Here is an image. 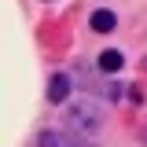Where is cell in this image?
<instances>
[{
    "label": "cell",
    "mask_w": 147,
    "mask_h": 147,
    "mask_svg": "<svg viewBox=\"0 0 147 147\" xmlns=\"http://www.w3.org/2000/svg\"><path fill=\"white\" fill-rule=\"evenodd\" d=\"M66 129L81 132V136H96L103 129V110L96 107L92 99H74L70 110H66Z\"/></svg>",
    "instance_id": "obj_1"
},
{
    "label": "cell",
    "mask_w": 147,
    "mask_h": 147,
    "mask_svg": "<svg viewBox=\"0 0 147 147\" xmlns=\"http://www.w3.org/2000/svg\"><path fill=\"white\" fill-rule=\"evenodd\" d=\"M37 147H92V144H81L77 136H66V132H40Z\"/></svg>",
    "instance_id": "obj_2"
},
{
    "label": "cell",
    "mask_w": 147,
    "mask_h": 147,
    "mask_svg": "<svg viewBox=\"0 0 147 147\" xmlns=\"http://www.w3.org/2000/svg\"><path fill=\"white\" fill-rule=\"evenodd\" d=\"M48 99L52 103H66L70 99V77L66 74H55L52 81H48Z\"/></svg>",
    "instance_id": "obj_3"
},
{
    "label": "cell",
    "mask_w": 147,
    "mask_h": 147,
    "mask_svg": "<svg viewBox=\"0 0 147 147\" xmlns=\"http://www.w3.org/2000/svg\"><path fill=\"white\" fill-rule=\"evenodd\" d=\"M92 30H96V33H110V30H114V26H118V18H114V11H107V7H99V11H92Z\"/></svg>",
    "instance_id": "obj_4"
},
{
    "label": "cell",
    "mask_w": 147,
    "mask_h": 147,
    "mask_svg": "<svg viewBox=\"0 0 147 147\" xmlns=\"http://www.w3.org/2000/svg\"><path fill=\"white\" fill-rule=\"evenodd\" d=\"M121 63H125V59H121V52H118V48H107V52L96 59V66H99L103 74H118V70H121Z\"/></svg>",
    "instance_id": "obj_5"
}]
</instances>
